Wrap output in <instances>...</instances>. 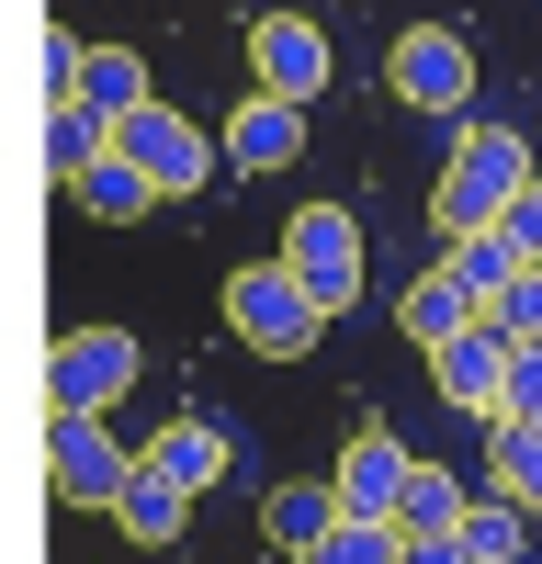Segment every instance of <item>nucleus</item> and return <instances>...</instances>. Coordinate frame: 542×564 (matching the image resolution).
<instances>
[{"mask_svg":"<svg viewBox=\"0 0 542 564\" xmlns=\"http://www.w3.org/2000/svg\"><path fill=\"white\" fill-rule=\"evenodd\" d=\"M531 181H542V159H531L520 124H464V135H452V170L430 181V226L475 238V226H497V215L531 193Z\"/></svg>","mask_w":542,"mask_h":564,"instance_id":"nucleus-1","label":"nucleus"},{"mask_svg":"<svg viewBox=\"0 0 542 564\" xmlns=\"http://www.w3.org/2000/svg\"><path fill=\"white\" fill-rule=\"evenodd\" d=\"M226 327H238L260 361H305L328 339V305H316L283 260H249V271H226Z\"/></svg>","mask_w":542,"mask_h":564,"instance_id":"nucleus-2","label":"nucleus"},{"mask_svg":"<svg viewBox=\"0 0 542 564\" xmlns=\"http://www.w3.org/2000/svg\"><path fill=\"white\" fill-rule=\"evenodd\" d=\"M136 327H68L57 350H45V406L57 417H102V406H124V384H136Z\"/></svg>","mask_w":542,"mask_h":564,"instance_id":"nucleus-3","label":"nucleus"},{"mask_svg":"<svg viewBox=\"0 0 542 564\" xmlns=\"http://www.w3.org/2000/svg\"><path fill=\"white\" fill-rule=\"evenodd\" d=\"M271 260H283L328 316L361 305V215H350V204H305V215L283 226V249H271Z\"/></svg>","mask_w":542,"mask_h":564,"instance_id":"nucleus-4","label":"nucleus"},{"mask_svg":"<svg viewBox=\"0 0 542 564\" xmlns=\"http://www.w3.org/2000/svg\"><path fill=\"white\" fill-rule=\"evenodd\" d=\"M113 148H124L136 170H148L159 193H181V204H193L204 181L226 170V135H204L193 113H170V102H148V113H136V124H113Z\"/></svg>","mask_w":542,"mask_h":564,"instance_id":"nucleus-5","label":"nucleus"},{"mask_svg":"<svg viewBox=\"0 0 542 564\" xmlns=\"http://www.w3.org/2000/svg\"><path fill=\"white\" fill-rule=\"evenodd\" d=\"M384 79H395V102H419V113H464L475 102V45L452 34V23H406L395 34V57H384Z\"/></svg>","mask_w":542,"mask_h":564,"instance_id":"nucleus-6","label":"nucleus"},{"mask_svg":"<svg viewBox=\"0 0 542 564\" xmlns=\"http://www.w3.org/2000/svg\"><path fill=\"white\" fill-rule=\"evenodd\" d=\"M45 475H57L68 508H102L113 520V497L136 486V452L102 430V417H45Z\"/></svg>","mask_w":542,"mask_h":564,"instance_id":"nucleus-7","label":"nucleus"},{"mask_svg":"<svg viewBox=\"0 0 542 564\" xmlns=\"http://www.w3.org/2000/svg\"><path fill=\"white\" fill-rule=\"evenodd\" d=\"M249 79L271 90V102H316V90H328V34H316L305 12H260L249 23Z\"/></svg>","mask_w":542,"mask_h":564,"instance_id":"nucleus-8","label":"nucleus"},{"mask_svg":"<svg viewBox=\"0 0 542 564\" xmlns=\"http://www.w3.org/2000/svg\"><path fill=\"white\" fill-rule=\"evenodd\" d=\"M406 475H419V463H406V441L384 430V417H361V430L339 441V508H350V520H395V508H406Z\"/></svg>","mask_w":542,"mask_h":564,"instance_id":"nucleus-9","label":"nucleus"},{"mask_svg":"<svg viewBox=\"0 0 542 564\" xmlns=\"http://www.w3.org/2000/svg\"><path fill=\"white\" fill-rule=\"evenodd\" d=\"M215 135H226V170H249V181H271V170H294V159H305V113H294V102H271V90H249V102L226 113Z\"/></svg>","mask_w":542,"mask_h":564,"instance_id":"nucleus-10","label":"nucleus"},{"mask_svg":"<svg viewBox=\"0 0 542 564\" xmlns=\"http://www.w3.org/2000/svg\"><path fill=\"white\" fill-rule=\"evenodd\" d=\"M430 384H441V406L497 417V395H509V339H497V327H464L452 350H430Z\"/></svg>","mask_w":542,"mask_h":564,"instance_id":"nucleus-11","label":"nucleus"},{"mask_svg":"<svg viewBox=\"0 0 542 564\" xmlns=\"http://www.w3.org/2000/svg\"><path fill=\"white\" fill-rule=\"evenodd\" d=\"M113 531H124L136 553H170L181 531H193V486H170V475H159V463H148V452H136V486L113 497Z\"/></svg>","mask_w":542,"mask_h":564,"instance_id":"nucleus-12","label":"nucleus"},{"mask_svg":"<svg viewBox=\"0 0 542 564\" xmlns=\"http://www.w3.org/2000/svg\"><path fill=\"white\" fill-rule=\"evenodd\" d=\"M395 327H406V339H419V350H452V339H464V327H486V305H475L464 282H452V260H441V271H419V282H406Z\"/></svg>","mask_w":542,"mask_h":564,"instance_id":"nucleus-13","label":"nucleus"},{"mask_svg":"<svg viewBox=\"0 0 542 564\" xmlns=\"http://www.w3.org/2000/svg\"><path fill=\"white\" fill-rule=\"evenodd\" d=\"M148 463H159V475H170V486H193V497H204V486L226 475V463H238V441H226V430H215V417H170V430L148 441Z\"/></svg>","mask_w":542,"mask_h":564,"instance_id":"nucleus-14","label":"nucleus"},{"mask_svg":"<svg viewBox=\"0 0 542 564\" xmlns=\"http://www.w3.org/2000/svg\"><path fill=\"white\" fill-rule=\"evenodd\" d=\"M79 102L102 113V124H136V113L159 102V90H148V57H136V45H90V68H79Z\"/></svg>","mask_w":542,"mask_h":564,"instance_id":"nucleus-15","label":"nucleus"},{"mask_svg":"<svg viewBox=\"0 0 542 564\" xmlns=\"http://www.w3.org/2000/svg\"><path fill=\"white\" fill-rule=\"evenodd\" d=\"M339 520H350V508H339V486H271V497H260V531L283 542V553H316Z\"/></svg>","mask_w":542,"mask_h":564,"instance_id":"nucleus-16","label":"nucleus"},{"mask_svg":"<svg viewBox=\"0 0 542 564\" xmlns=\"http://www.w3.org/2000/svg\"><path fill=\"white\" fill-rule=\"evenodd\" d=\"M102 159H113V124L90 113V102H57V113H45V170H57L68 193H79V181L102 170Z\"/></svg>","mask_w":542,"mask_h":564,"instance_id":"nucleus-17","label":"nucleus"},{"mask_svg":"<svg viewBox=\"0 0 542 564\" xmlns=\"http://www.w3.org/2000/svg\"><path fill=\"white\" fill-rule=\"evenodd\" d=\"M464 508H475V497L452 486L441 463H419V475H406V508H395V531H406V542H452V531H464Z\"/></svg>","mask_w":542,"mask_h":564,"instance_id":"nucleus-18","label":"nucleus"},{"mask_svg":"<svg viewBox=\"0 0 542 564\" xmlns=\"http://www.w3.org/2000/svg\"><path fill=\"white\" fill-rule=\"evenodd\" d=\"M520 271H531V260L509 249V226H475V238H452V282H464L475 305H497V294H509Z\"/></svg>","mask_w":542,"mask_h":564,"instance_id":"nucleus-19","label":"nucleus"},{"mask_svg":"<svg viewBox=\"0 0 542 564\" xmlns=\"http://www.w3.org/2000/svg\"><path fill=\"white\" fill-rule=\"evenodd\" d=\"M486 475H497V497H509L520 520H542V430H497Z\"/></svg>","mask_w":542,"mask_h":564,"instance_id":"nucleus-20","label":"nucleus"},{"mask_svg":"<svg viewBox=\"0 0 542 564\" xmlns=\"http://www.w3.org/2000/svg\"><path fill=\"white\" fill-rule=\"evenodd\" d=\"M294 564H406V531L395 520H339L316 553H294Z\"/></svg>","mask_w":542,"mask_h":564,"instance_id":"nucleus-21","label":"nucleus"},{"mask_svg":"<svg viewBox=\"0 0 542 564\" xmlns=\"http://www.w3.org/2000/svg\"><path fill=\"white\" fill-rule=\"evenodd\" d=\"M79 204H90V215H113V226H124V215H148V204H159V181H148V170H136V159L113 148L102 170H90V181H79Z\"/></svg>","mask_w":542,"mask_h":564,"instance_id":"nucleus-22","label":"nucleus"},{"mask_svg":"<svg viewBox=\"0 0 542 564\" xmlns=\"http://www.w3.org/2000/svg\"><path fill=\"white\" fill-rule=\"evenodd\" d=\"M520 531H531V520H520L509 497H475V508H464V553H475V564H520Z\"/></svg>","mask_w":542,"mask_h":564,"instance_id":"nucleus-23","label":"nucleus"},{"mask_svg":"<svg viewBox=\"0 0 542 564\" xmlns=\"http://www.w3.org/2000/svg\"><path fill=\"white\" fill-rule=\"evenodd\" d=\"M486 327H497V339H509V350H542V260L509 282V294H497L486 305Z\"/></svg>","mask_w":542,"mask_h":564,"instance_id":"nucleus-24","label":"nucleus"},{"mask_svg":"<svg viewBox=\"0 0 542 564\" xmlns=\"http://www.w3.org/2000/svg\"><path fill=\"white\" fill-rule=\"evenodd\" d=\"M486 430H542V350H509V395H497Z\"/></svg>","mask_w":542,"mask_h":564,"instance_id":"nucleus-25","label":"nucleus"},{"mask_svg":"<svg viewBox=\"0 0 542 564\" xmlns=\"http://www.w3.org/2000/svg\"><path fill=\"white\" fill-rule=\"evenodd\" d=\"M497 226H509V249H520V260H542V181H531V193L497 215Z\"/></svg>","mask_w":542,"mask_h":564,"instance_id":"nucleus-26","label":"nucleus"},{"mask_svg":"<svg viewBox=\"0 0 542 564\" xmlns=\"http://www.w3.org/2000/svg\"><path fill=\"white\" fill-rule=\"evenodd\" d=\"M406 564H475V553H464V531H452V542H406Z\"/></svg>","mask_w":542,"mask_h":564,"instance_id":"nucleus-27","label":"nucleus"}]
</instances>
